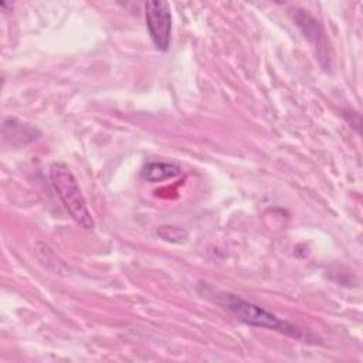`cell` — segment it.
I'll return each instance as SVG.
<instances>
[{"instance_id": "6da1fadb", "label": "cell", "mask_w": 363, "mask_h": 363, "mask_svg": "<svg viewBox=\"0 0 363 363\" xmlns=\"http://www.w3.org/2000/svg\"><path fill=\"white\" fill-rule=\"evenodd\" d=\"M214 303H217L220 308L227 311L231 316H234L237 320L254 326V328H262L268 330L279 332L285 336H289L296 340L308 342V343H318L316 337L312 333L305 332L302 328H299L295 323L288 322L286 319H282L277 316L275 313L267 311L261 305H257L248 299L241 298L240 295L206 288L203 291Z\"/></svg>"}, {"instance_id": "7a4b0ae2", "label": "cell", "mask_w": 363, "mask_h": 363, "mask_svg": "<svg viewBox=\"0 0 363 363\" xmlns=\"http://www.w3.org/2000/svg\"><path fill=\"white\" fill-rule=\"evenodd\" d=\"M48 177L71 218L85 230L94 228V218L72 172L62 163H52L48 169Z\"/></svg>"}, {"instance_id": "3957f363", "label": "cell", "mask_w": 363, "mask_h": 363, "mask_svg": "<svg viewBox=\"0 0 363 363\" xmlns=\"http://www.w3.org/2000/svg\"><path fill=\"white\" fill-rule=\"evenodd\" d=\"M145 23L153 45L159 51H167L172 41V13L166 1L145 3Z\"/></svg>"}, {"instance_id": "277c9868", "label": "cell", "mask_w": 363, "mask_h": 363, "mask_svg": "<svg viewBox=\"0 0 363 363\" xmlns=\"http://www.w3.org/2000/svg\"><path fill=\"white\" fill-rule=\"evenodd\" d=\"M292 18L295 21V24L299 27V30L302 31L303 37L312 43L315 47H323V44H326L325 41V34L323 30L319 24V21L311 16L308 11L301 10V9H295L294 11H291Z\"/></svg>"}, {"instance_id": "5b68a950", "label": "cell", "mask_w": 363, "mask_h": 363, "mask_svg": "<svg viewBox=\"0 0 363 363\" xmlns=\"http://www.w3.org/2000/svg\"><path fill=\"white\" fill-rule=\"evenodd\" d=\"M182 173V167L172 162L150 160L140 169V177L149 183H160L173 179Z\"/></svg>"}, {"instance_id": "8992f818", "label": "cell", "mask_w": 363, "mask_h": 363, "mask_svg": "<svg viewBox=\"0 0 363 363\" xmlns=\"http://www.w3.org/2000/svg\"><path fill=\"white\" fill-rule=\"evenodd\" d=\"M156 234L163 241H167L172 244H182L187 240V235H189L184 228L177 227V225H160L156 230Z\"/></svg>"}]
</instances>
